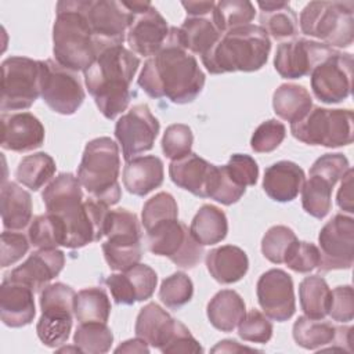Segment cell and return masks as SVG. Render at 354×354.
Listing matches in <instances>:
<instances>
[{
  "mask_svg": "<svg viewBox=\"0 0 354 354\" xmlns=\"http://www.w3.org/2000/svg\"><path fill=\"white\" fill-rule=\"evenodd\" d=\"M300 307L306 317L324 319L328 315L330 289L321 275L306 277L299 285Z\"/></svg>",
  "mask_w": 354,
  "mask_h": 354,
  "instance_id": "cell-36",
  "label": "cell"
},
{
  "mask_svg": "<svg viewBox=\"0 0 354 354\" xmlns=\"http://www.w3.org/2000/svg\"><path fill=\"white\" fill-rule=\"evenodd\" d=\"M206 268L214 281L223 285L241 281L249 268V259L243 249L223 245L206 253Z\"/></svg>",
  "mask_w": 354,
  "mask_h": 354,
  "instance_id": "cell-28",
  "label": "cell"
},
{
  "mask_svg": "<svg viewBox=\"0 0 354 354\" xmlns=\"http://www.w3.org/2000/svg\"><path fill=\"white\" fill-rule=\"evenodd\" d=\"M43 61L12 55L1 62V104L3 113L24 111L41 97Z\"/></svg>",
  "mask_w": 354,
  "mask_h": 354,
  "instance_id": "cell-9",
  "label": "cell"
},
{
  "mask_svg": "<svg viewBox=\"0 0 354 354\" xmlns=\"http://www.w3.org/2000/svg\"><path fill=\"white\" fill-rule=\"evenodd\" d=\"M44 126L30 112L1 115V148L14 152H29L43 145Z\"/></svg>",
  "mask_w": 354,
  "mask_h": 354,
  "instance_id": "cell-22",
  "label": "cell"
},
{
  "mask_svg": "<svg viewBox=\"0 0 354 354\" xmlns=\"http://www.w3.org/2000/svg\"><path fill=\"white\" fill-rule=\"evenodd\" d=\"M104 283L109 289L115 303L131 306L137 301L136 292H134V289H133V286H131V283H130V281H129V278L126 277L124 272L108 275L104 279Z\"/></svg>",
  "mask_w": 354,
  "mask_h": 354,
  "instance_id": "cell-56",
  "label": "cell"
},
{
  "mask_svg": "<svg viewBox=\"0 0 354 354\" xmlns=\"http://www.w3.org/2000/svg\"><path fill=\"white\" fill-rule=\"evenodd\" d=\"M76 292L66 283H48L40 292L41 315L36 325L40 342L51 348L64 346L71 335Z\"/></svg>",
  "mask_w": 354,
  "mask_h": 354,
  "instance_id": "cell-11",
  "label": "cell"
},
{
  "mask_svg": "<svg viewBox=\"0 0 354 354\" xmlns=\"http://www.w3.org/2000/svg\"><path fill=\"white\" fill-rule=\"evenodd\" d=\"M129 278L134 292L137 301L148 300L156 288L158 283V275L156 272L147 264H136L134 267L129 268L127 271H122Z\"/></svg>",
  "mask_w": 354,
  "mask_h": 354,
  "instance_id": "cell-54",
  "label": "cell"
},
{
  "mask_svg": "<svg viewBox=\"0 0 354 354\" xmlns=\"http://www.w3.org/2000/svg\"><path fill=\"white\" fill-rule=\"evenodd\" d=\"M140 66V58L123 46L102 50L83 72L84 84L100 112L115 119L127 109L131 97V82Z\"/></svg>",
  "mask_w": 354,
  "mask_h": 354,
  "instance_id": "cell-3",
  "label": "cell"
},
{
  "mask_svg": "<svg viewBox=\"0 0 354 354\" xmlns=\"http://www.w3.org/2000/svg\"><path fill=\"white\" fill-rule=\"evenodd\" d=\"M119 171V147L112 138L98 137L86 144L77 178L91 198L106 206L116 205L122 196Z\"/></svg>",
  "mask_w": 354,
  "mask_h": 354,
  "instance_id": "cell-6",
  "label": "cell"
},
{
  "mask_svg": "<svg viewBox=\"0 0 354 354\" xmlns=\"http://www.w3.org/2000/svg\"><path fill=\"white\" fill-rule=\"evenodd\" d=\"M260 26L275 40L295 39L299 32V19L288 1H257Z\"/></svg>",
  "mask_w": 354,
  "mask_h": 354,
  "instance_id": "cell-32",
  "label": "cell"
},
{
  "mask_svg": "<svg viewBox=\"0 0 354 354\" xmlns=\"http://www.w3.org/2000/svg\"><path fill=\"white\" fill-rule=\"evenodd\" d=\"M333 184L328 180L310 174L301 188V206L304 212L315 218H324L332 207Z\"/></svg>",
  "mask_w": 354,
  "mask_h": 354,
  "instance_id": "cell-40",
  "label": "cell"
},
{
  "mask_svg": "<svg viewBox=\"0 0 354 354\" xmlns=\"http://www.w3.org/2000/svg\"><path fill=\"white\" fill-rule=\"evenodd\" d=\"M111 300L102 288L82 289L75 297V318L82 322H106L111 314Z\"/></svg>",
  "mask_w": 354,
  "mask_h": 354,
  "instance_id": "cell-38",
  "label": "cell"
},
{
  "mask_svg": "<svg viewBox=\"0 0 354 354\" xmlns=\"http://www.w3.org/2000/svg\"><path fill=\"white\" fill-rule=\"evenodd\" d=\"M104 236L102 252L111 270L122 272L140 263L141 228L136 213L123 207L109 210Z\"/></svg>",
  "mask_w": 354,
  "mask_h": 354,
  "instance_id": "cell-10",
  "label": "cell"
},
{
  "mask_svg": "<svg viewBox=\"0 0 354 354\" xmlns=\"http://www.w3.org/2000/svg\"><path fill=\"white\" fill-rule=\"evenodd\" d=\"M328 315L336 322H350L354 318V290L351 285L336 286L330 290Z\"/></svg>",
  "mask_w": 354,
  "mask_h": 354,
  "instance_id": "cell-51",
  "label": "cell"
},
{
  "mask_svg": "<svg viewBox=\"0 0 354 354\" xmlns=\"http://www.w3.org/2000/svg\"><path fill=\"white\" fill-rule=\"evenodd\" d=\"M271 50L270 36L260 25H245L223 33L217 44L202 57L207 72H254L261 69Z\"/></svg>",
  "mask_w": 354,
  "mask_h": 354,
  "instance_id": "cell-5",
  "label": "cell"
},
{
  "mask_svg": "<svg viewBox=\"0 0 354 354\" xmlns=\"http://www.w3.org/2000/svg\"><path fill=\"white\" fill-rule=\"evenodd\" d=\"M272 108L278 118L295 123L313 108V98L304 86L283 83L272 94Z\"/></svg>",
  "mask_w": 354,
  "mask_h": 354,
  "instance_id": "cell-33",
  "label": "cell"
},
{
  "mask_svg": "<svg viewBox=\"0 0 354 354\" xmlns=\"http://www.w3.org/2000/svg\"><path fill=\"white\" fill-rule=\"evenodd\" d=\"M304 181V171L297 163L279 160L266 169L263 189L275 202H290L299 195Z\"/></svg>",
  "mask_w": 354,
  "mask_h": 354,
  "instance_id": "cell-25",
  "label": "cell"
},
{
  "mask_svg": "<svg viewBox=\"0 0 354 354\" xmlns=\"http://www.w3.org/2000/svg\"><path fill=\"white\" fill-rule=\"evenodd\" d=\"M319 271L348 270L354 261V218L335 214L319 231Z\"/></svg>",
  "mask_w": 354,
  "mask_h": 354,
  "instance_id": "cell-15",
  "label": "cell"
},
{
  "mask_svg": "<svg viewBox=\"0 0 354 354\" xmlns=\"http://www.w3.org/2000/svg\"><path fill=\"white\" fill-rule=\"evenodd\" d=\"M159 130V120L147 104H137L122 115L115 124V137L124 160L127 162L152 149Z\"/></svg>",
  "mask_w": 354,
  "mask_h": 354,
  "instance_id": "cell-17",
  "label": "cell"
},
{
  "mask_svg": "<svg viewBox=\"0 0 354 354\" xmlns=\"http://www.w3.org/2000/svg\"><path fill=\"white\" fill-rule=\"evenodd\" d=\"M286 136V127L277 119H268L257 126L250 138V147L254 152L268 153L275 151Z\"/></svg>",
  "mask_w": 354,
  "mask_h": 354,
  "instance_id": "cell-48",
  "label": "cell"
},
{
  "mask_svg": "<svg viewBox=\"0 0 354 354\" xmlns=\"http://www.w3.org/2000/svg\"><path fill=\"white\" fill-rule=\"evenodd\" d=\"M145 232L148 250L156 256L167 257L180 268H195L203 257V246L178 218L158 223Z\"/></svg>",
  "mask_w": 354,
  "mask_h": 354,
  "instance_id": "cell-12",
  "label": "cell"
},
{
  "mask_svg": "<svg viewBox=\"0 0 354 354\" xmlns=\"http://www.w3.org/2000/svg\"><path fill=\"white\" fill-rule=\"evenodd\" d=\"M29 243V238L21 232H12L10 230L3 231L0 243V266L6 268L21 260L28 253Z\"/></svg>",
  "mask_w": 354,
  "mask_h": 354,
  "instance_id": "cell-53",
  "label": "cell"
},
{
  "mask_svg": "<svg viewBox=\"0 0 354 354\" xmlns=\"http://www.w3.org/2000/svg\"><path fill=\"white\" fill-rule=\"evenodd\" d=\"M163 162L155 155L136 156L123 169L124 188L137 196H145L163 183Z\"/></svg>",
  "mask_w": 354,
  "mask_h": 354,
  "instance_id": "cell-27",
  "label": "cell"
},
{
  "mask_svg": "<svg viewBox=\"0 0 354 354\" xmlns=\"http://www.w3.org/2000/svg\"><path fill=\"white\" fill-rule=\"evenodd\" d=\"M189 231L202 246L218 243L228 232L227 216L214 205H203L194 216Z\"/></svg>",
  "mask_w": 354,
  "mask_h": 354,
  "instance_id": "cell-34",
  "label": "cell"
},
{
  "mask_svg": "<svg viewBox=\"0 0 354 354\" xmlns=\"http://www.w3.org/2000/svg\"><path fill=\"white\" fill-rule=\"evenodd\" d=\"M33 290L4 277L0 286V318L8 328H22L32 324L36 315Z\"/></svg>",
  "mask_w": 354,
  "mask_h": 354,
  "instance_id": "cell-24",
  "label": "cell"
},
{
  "mask_svg": "<svg viewBox=\"0 0 354 354\" xmlns=\"http://www.w3.org/2000/svg\"><path fill=\"white\" fill-rule=\"evenodd\" d=\"M162 151L166 158L176 160L191 152L194 144V134L189 126L184 123H174L166 127L162 137Z\"/></svg>",
  "mask_w": 354,
  "mask_h": 354,
  "instance_id": "cell-46",
  "label": "cell"
},
{
  "mask_svg": "<svg viewBox=\"0 0 354 354\" xmlns=\"http://www.w3.org/2000/svg\"><path fill=\"white\" fill-rule=\"evenodd\" d=\"M55 160L46 152H36L22 158L15 170L18 183L32 191H39L55 174Z\"/></svg>",
  "mask_w": 354,
  "mask_h": 354,
  "instance_id": "cell-37",
  "label": "cell"
},
{
  "mask_svg": "<svg viewBox=\"0 0 354 354\" xmlns=\"http://www.w3.org/2000/svg\"><path fill=\"white\" fill-rule=\"evenodd\" d=\"M32 196L14 181H4L0 192L3 227L10 231L24 230L32 221Z\"/></svg>",
  "mask_w": 354,
  "mask_h": 354,
  "instance_id": "cell-29",
  "label": "cell"
},
{
  "mask_svg": "<svg viewBox=\"0 0 354 354\" xmlns=\"http://www.w3.org/2000/svg\"><path fill=\"white\" fill-rule=\"evenodd\" d=\"M194 295V283L191 278L183 272H173L165 278L159 288L160 301L170 310H178L185 306Z\"/></svg>",
  "mask_w": 354,
  "mask_h": 354,
  "instance_id": "cell-44",
  "label": "cell"
},
{
  "mask_svg": "<svg viewBox=\"0 0 354 354\" xmlns=\"http://www.w3.org/2000/svg\"><path fill=\"white\" fill-rule=\"evenodd\" d=\"M83 11L100 53L112 46H123L131 18L123 1L83 0Z\"/></svg>",
  "mask_w": 354,
  "mask_h": 354,
  "instance_id": "cell-18",
  "label": "cell"
},
{
  "mask_svg": "<svg viewBox=\"0 0 354 354\" xmlns=\"http://www.w3.org/2000/svg\"><path fill=\"white\" fill-rule=\"evenodd\" d=\"M137 83L149 97L167 98L174 104L192 102L201 94L205 73L183 46L178 28L171 26L162 48L145 61Z\"/></svg>",
  "mask_w": 354,
  "mask_h": 354,
  "instance_id": "cell-1",
  "label": "cell"
},
{
  "mask_svg": "<svg viewBox=\"0 0 354 354\" xmlns=\"http://www.w3.org/2000/svg\"><path fill=\"white\" fill-rule=\"evenodd\" d=\"M131 18L126 41L134 54L155 55L165 44L170 28L162 14L149 1H123Z\"/></svg>",
  "mask_w": 354,
  "mask_h": 354,
  "instance_id": "cell-13",
  "label": "cell"
},
{
  "mask_svg": "<svg viewBox=\"0 0 354 354\" xmlns=\"http://www.w3.org/2000/svg\"><path fill=\"white\" fill-rule=\"evenodd\" d=\"M354 59L350 53L336 50L310 73L313 94L325 104H339L350 97Z\"/></svg>",
  "mask_w": 354,
  "mask_h": 354,
  "instance_id": "cell-14",
  "label": "cell"
},
{
  "mask_svg": "<svg viewBox=\"0 0 354 354\" xmlns=\"http://www.w3.org/2000/svg\"><path fill=\"white\" fill-rule=\"evenodd\" d=\"M54 59L72 72H84L100 54L95 37L83 11V0L57 3L53 25Z\"/></svg>",
  "mask_w": 354,
  "mask_h": 354,
  "instance_id": "cell-4",
  "label": "cell"
},
{
  "mask_svg": "<svg viewBox=\"0 0 354 354\" xmlns=\"http://www.w3.org/2000/svg\"><path fill=\"white\" fill-rule=\"evenodd\" d=\"M162 353H203L199 342L191 335L189 329L178 321L177 328L166 343V346L160 350Z\"/></svg>",
  "mask_w": 354,
  "mask_h": 354,
  "instance_id": "cell-55",
  "label": "cell"
},
{
  "mask_svg": "<svg viewBox=\"0 0 354 354\" xmlns=\"http://www.w3.org/2000/svg\"><path fill=\"white\" fill-rule=\"evenodd\" d=\"M350 169L348 159L343 153H325L310 167V174L319 176L336 185Z\"/></svg>",
  "mask_w": 354,
  "mask_h": 354,
  "instance_id": "cell-50",
  "label": "cell"
},
{
  "mask_svg": "<svg viewBox=\"0 0 354 354\" xmlns=\"http://www.w3.org/2000/svg\"><path fill=\"white\" fill-rule=\"evenodd\" d=\"M353 120L351 109L313 106L303 119L290 123V133L296 140L308 145L337 148L353 142Z\"/></svg>",
  "mask_w": 354,
  "mask_h": 354,
  "instance_id": "cell-8",
  "label": "cell"
},
{
  "mask_svg": "<svg viewBox=\"0 0 354 354\" xmlns=\"http://www.w3.org/2000/svg\"><path fill=\"white\" fill-rule=\"evenodd\" d=\"M337 326L324 319H313L306 315L299 317L292 329L293 339L297 346L306 350H322L325 346L333 344Z\"/></svg>",
  "mask_w": 354,
  "mask_h": 354,
  "instance_id": "cell-35",
  "label": "cell"
},
{
  "mask_svg": "<svg viewBox=\"0 0 354 354\" xmlns=\"http://www.w3.org/2000/svg\"><path fill=\"white\" fill-rule=\"evenodd\" d=\"M41 98L48 108L59 115H73L86 98L84 88L72 72L55 59L43 61Z\"/></svg>",
  "mask_w": 354,
  "mask_h": 354,
  "instance_id": "cell-16",
  "label": "cell"
},
{
  "mask_svg": "<svg viewBox=\"0 0 354 354\" xmlns=\"http://www.w3.org/2000/svg\"><path fill=\"white\" fill-rule=\"evenodd\" d=\"M223 32L214 24L212 15L187 17L178 28L183 46L191 53L205 57L221 39Z\"/></svg>",
  "mask_w": 354,
  "mask_h": 354,
  "instance_id": "cell-30",
  "label": "cell"
},
{
  "mask_svg": "<svg viewBox=\"0 0 354 354\" xmlns=\"http://www.w3.org/2000/svg\"><path fill=\"white\" fill-rule=\"evenodd\" d=\"M257 301L264 314L277 322L292 318L296 311V300L292 277L279 268L263 272L256 285Z\"/></svg>",
  "mask_w": 354,
  "mask_h": 354,
  "instance_id": "cell-20",
  "label": "cell"
},
{
  "mask_svg": "<svg viewBox=\"0 0 354 354\" xmlns=\"http://www.w3.org/2000/svg\"><path fill=\"white\" fill-rule=\"evenodd\" d=\"M254 14V6L248 0H221L216 3L212 18L217 28L225 33L231 29L249 25Z\"/></svg>",
  "mask_w": 354,
  "mask_h": 354,
  "instance_id": "cell-41",
  "label": "cell"
},
{
  "mask_svg": "<svg viewBox=\"0 0 354 354\" xmlns=\"http://www.w3.org/2000/svg\"><path fill=\"white\" fill-rule=\"evenodd\" d=\"M297 241L299 239L292 228L286 225H274L261 239V253L268 261L283 264L289 250Z\"/></svg>",
  "mask_w": 354,
  "mask_h": 354,
  "instance_id": "cell-43",
  "label": "cell"
},
{
  "mask_svg": "<svg viewBox=\"0 0 354 354\" xmlns=\"http://www.w3.org/2000/svg\"><path fill=\"white\" fill-rule=\"evenodd\" d=\"M238 335L245 342L266 344L272 337V324L266 314L252 308L239 322Z\"/></svg>",
  "mask_w": 354,
  "mask_h": 354,
  "instance_id": "cell-47",
  "label": "cell"
},
{
  "mask_svg": "<svg viewBox=\"0 0 354 354\" xmlns=\"http://www.w3.org/2000/svg\"><path fill=\"white\" fill-rule=\"evenodd\" d=\"M82 184L72 173H61L44 188L41 198L48 213L65 224V248L77 249L100 241L105 234L109 206L94 198L83 199Z\"/></svg>",
  "mask_w": 354,
  "mask_h": 354,
  "instance_id": "cell-2",
  "label": "cell"
},
{
  "mask_svg": "<svg viewBox=\"0 0 354 354\" xmlns=\"http://www.w3.org/2000/svg\"><path fill=\"white\" fill-rule=\"evenodd\" d=\"M28 238L37 249H54L57 246H64L66 239L65 224L59 216L47 212L30 221Z\"/></svg>",
  "mask_w": 354,
  "mask_h": 354,
  "instance_id": "cell-39",
  "label": "cell"
},
{
  "mask_svg": "<svg viewBox=\"0 0 354 354\" xmlns=\"http://www.w3.org/2000/svg\"><path fill=\"white\" fill-rule=\"evenodd\" d=\"M243 351H248V353H254V351H259L256 348H252V347H248V346H242L239 344L236 340H231V339H225V340H221L218 342L213 348H212V353H228V354H235V353H243Z\"/></svg>",
  "mask_w": 354,
  "mask_h": 354,
  "instance_id": "cell-59",
  "label": "cell"
},
{
  "mask_svg": "<svg viewBox=\"0 0 354 354\" xmlns=\"http://www.w3.org/2000/svg\"><path fill=\"white\" fill-rule=\"evenodd\" d=\"M112 343L113 333L106 322H82L73 335V344L87 354L108 353Z\"/></svg>",
  "mask_w": 354,
  "mask_h": 354,
  "instance_id": "cell-42",
  "label": "cell"
},
{
  "mask_svg": "<svg viewBox=\"0 0 354 354\" xmlns=\"http://www.w3.org/2000/svg\"><path fill=\"white\" fill-rule=\"evenodd\" d=\"M283 264H286L295 272L301 274H307L315 270L319 264L318 246L311 242L297 241L289 250Z\"/></svg>",
  "mask_w": 354,
  "mask_h": 354,
  "instance_id": "cell-49",
  "label": "cell"
},
{
  "mask_svg": "<svg viewBox=\"0 0 354 354\" xmlns=\"http://www.w3.org/2000/svg\"><path fill=\"white\" fill-rule=\"evenodd\" d=\"M216 169V165H212L199 155L189 152L180 159L171 160L169 165V176L177 187L195 196L209 198Z\"/></svg>",
  "mask_w": 354,
  "mask_h": 354,
  "instance_id": "cell-23",
  "label": "cell"
},
{
  "mask_svg": "<svg viewBox=\"0 0 354 354\" xmlns=\"http://www.w3.org/2000/svg\"><path fill=\"white\" fill-rule=\"evenodd\" d=\"M115 353H149L148 343L140 337L129 339L115 348Z\"/></svg>",
  "mask_w": 354,
  "mask_h": 354,
  "instance_id": "cell-60",
  "label": "cell"
},
{
  "mask_svg": "<svg viewBox=\"0 0 354 354\" xmlns=\"http://www.w3.org/2000/svg\"><path fill=\"white\" fill-rule=\"evenodd\" d=\"M65 266L62 250L37 249L21 266L11 270L6 278L29 286L35 293L41 292L51 279H54Z\"/></svg>",
  "mask_w": 354,
  "mask_h": 354,
  "instance_id": "cell-21",
  "label": "cell"
},
{
  "mask_svg": "<svg viewBox=\"0 0 354 354\" xmlns=\"http://www.w3.org/2000/svg\"><path fill=\"white\" fill-rule=\"evenodd\" d=\"M178 321L156 303L144 306L136 319V336L148 343V346L162 350L173 336Z\"/></svg>",
  "mask_w": 354,
  "mask_h": 354,
  "instance_id": "cell-26",
  "label": "cell"
},
{
  "mask_svg": "<svg viewBox=\"0 0 354 354\" xmlns=\"http://www.w3.org/2000/svg\"><path fill=\"white\" fill-rule=\"evenodd\" d=\"M230 177L241 187L254 185L259 177V166L256 160L245 153H235L230 158L228 163L224 165Z\"/></svg>",
  "mask_w": 354,
  "mask_h": 354,
  "instance_id": "cell-52",
  "label": "cell"
},
{
  "mask_svg": "<svg viewBox=\"0 0 354 354\" xmlns=\"http://www.w3.org/2000/svg\"><path fill=\"white\" fill-rule=\"evenodd\" d=\"M188 17H206L212 15L216 3L214 1H183Z\"/></svg>",
  "mask_w": 354,
  "mask_h": 354,
  "instance_id": "cell-58",
  "label": "cell"
},
{
  "mask_svg": "<svg viewBox=\"0 0 354 354\" xmlns=\"http://www.w3.org/2000/svg\"><path fill=\"white\" fill-rule=\"evenodd\" d=\"M353 169L350 167L347 170V173L343 176L342 178V184H340V189L337 192V206L347 213H353L354 212V206H353Z\"/></svg>",
  "mask_w": 354,
  "mask_h": 354,
  "instance_id": "cell-57",
  "label": "cell"
},
{
  "mask_svg": "<svg viewBox=\"0 0 354 354\" xmlns=\"http://www.w3.org/2000/svg\"><path fill=\"white\" fill-rule=\"evenodd\" d=\"M300 30L335 48L354 40V1H310L300 14Z\"/></svg>",
  "mask_w": 354,
  "mask_h": 354,
  "instance_id": "cell-7",
  "label": "cell"
},
{
  "mask_svg": "<svg viewBox=\"0 0 354 354\" xmlns=\"http://www.w3.org/2000/svg\"><path fill=\"white\" fill-rule=\"evenodd\" d=\"M336 48L324 43L295 37L278 46L274 57V68L283 79H300L310 76L313 69Z\"/></svg>",
  "mask_w": 354,
  "mask_h": 354,
  "instance_id": "cell-19",
  "label": "cell"
},
{
  "mask_svg": "<svg viewBox=\"0 0 354 354\" xmlns=\"http://www.w3.org/2000/svg\"><path fill=\"white\" fill-rule=\"evenodd\" d=\"M177 217L178 206L174 196L169 192H158L144 203L141 223L144 225V230L148 231L158 223Z\"/></svg>",
  "mask_w": 354,
  "mask_h": 354,
  "instance_id": "cell-45",
  "label": "cell"
},
{
  "mask_svg": "<svg viewBox=\"0 0 354 354\" xmlns=\"http://www.w3.org/2000/svg\"><path fill=\"white\" fill-rule=\"evenodd\" d=\"M209 322L221 332H232L246 314V306L241 295L232 289L217 292L207 303Z\"/></svg>",
  "mask_w": 354,
  "mask_h": 354,
  "instance_id": "cell-31",
  "label": "cell"
}]
</instances>
